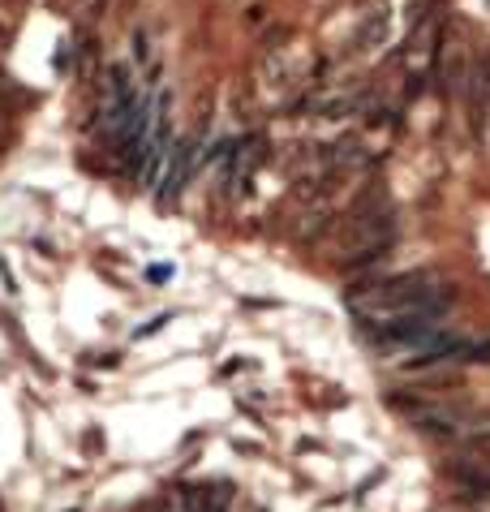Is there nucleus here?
<instances>
[{"label": "nucleus", "mask_w": 490, "mask_h": 512, "mask_svg": "<svg viewBox=\"0 0 490 512\" xmlns=\"http://www.w3.org/2000/svg\"><path fill=\"white\" fill-rule=\"evenodd\" d=\"M452 302H456V284L435 276V272H405V276L374 280L366 289L349 293L353 315L366 327L409 319V315H443Z\"/></svg>", "instance_id": "1"}, {"label": "nucleus", "mask_w": 490, "mask_h": 512, "mask_svg": "<svg viewBox=\"0 0 490 512\" xmlns=\"http://www.w3.org/2000/svg\"><path fill=\"white\" fill-rule=\"evenodd\" d=\"M396 246V216L387 194L374 186L353 203V211L340 224V246H336V267L340 272H362V267L387 259Z\"/></svg>", "instance_id": "2"}, {"label": "nucleus", "mask_w": 490, "mask_h": 512, "mask_svg": "<svg viewBox=\"0 0 490 512\" xmlns=\"http://www.w3.org/2000/svg\"><path fill=\"white\" fill-rule=\"evenodd\" d=\"M448 478L469 495H490V431L465 439L460 457L448 461Z\"/></svg>", "instance_id": "3"}, {"label": "nucleus", "mask_w": 490, "mask_h": 512, "mask_svg": "<svg viewBox=\"0 0 490 512\" xmlns=\"http://www.w3.org/2000/svg\"><path fill=\"white\" fill-rule=\"evenodd\" d=\"M439 319H443V315H409V319H392V323L370 327V336L379 340V345H417V349H422L426 340H435V336H439Z\"/></svg>", "instance_id": "4"}, {"label": "nucleus", "mask_w": 490, "mask_h": 512, "mask_svg": "<svg viewBox=\"0 0 490 512\" xmlns=\"http://www.w3.org/2000/svg\"><path fill=\"white\" fill-rule=\"evenodd\" d=\"M190 168H194V142H177L168 155V164H164V181H160V190H155V198H160V203H177Z\"/></svg>", "instance_id": "5"}, {"label": "nucleus", "mask_w": 490, "mask_h": 512, "mask_svg": "<svg viewBox=\"0 0 490 512\" xmlns=\"http://www.w3.org/2000/svg\"><path fill=\"white\" fill-rule=\"evenodd\" d=\"M469 117H473V130L482 134L490 121V52L469 69Z\"/></svg>", "instance_id": "6"}, {"label": "nucleus", "mask_w": 490, "mask_h": 512, "mask_svg": "<svg viewBox=\"0 0 490 512\" xmlns=\"http://www.w3.org/2000/svg\"><path fill=\"white\" fill-rule=\"evenodd\" d=\"M267 155V142H258V138H241L237 147H228V168H224V181H228V190H237L245 177H250V168L258 164Z\"/></svg>", "instance_id": "7"}, {"label": "nucleus", "mask_w": 490, "mask_h": 512, "mask_svg": "<svg viewBox=\"0 0 490 512\" xmlns=\"http://www.w3.org/2000/svg\"><path fill=\"white\" fill-rule=\"evenodd\" d=\"M327 164L340 168V173H349V168H366V147L357 138H340L336 147L327 151Z\"/></svg>", "instance_id": "8"}, {"label": "nucleus", "mask_w": 490, "mask_h": 512, "mask_svg": "<svg viewBox=\"0 0 490 512\" xmlns=\"http://www.w3.org/2000/svg\"><path fill=\"white\" fill-rule=\"evenodd\" d=\"M383 39H387V9H374L370 22H362V31L353 35V48L357 52H370V48H379Z\"/></svg>", "instance_id": "9"}, {"label": "nucleus", "mask_w": 490, "mask_h": 512, "mask_svg": "<svg viewBox=\"0 0 490 512\" xmlns=\"http://www.w3.org/2000/svg\"><path fill=\"white\" fill-rule=\"evenodd\" d=\"M198 508H203V491H194V487H172L160 512H198Z\"/></svg>", "instance_id": "10"}, {"label": "nucleus", "mask_w": 490, "mask_h": 512, "mask_svg": "<svg viewBox=\"0 0 490 512\" xmlns=\"http://www.w3.org/2000/svg\"><path fill=\"white\" fill-rule=\"evenodd\" d=\"M228 504H233V487L228 482H211V487H203V508L198 512H228Z\"/></svg>", "instance_id": "11"}, {"label": "nucleus", "mask_w": 490, "mask_h": 512, "mask_svg": "<svg viewBox=\"0 0 490 512\" xmlns=\"http://www.w3.org/2000/svg\"><path fill=\"white\" fill-rule=\"evenodd\" d=\"M168 276H172V267H151V272H147L151 284H160V280H168Z\"/></svg>", "instance_id": "12"}, {"label": "nucleus", "mask_w": 490, "mask_h": 512, "mask_svg": "<svg viewBox=\"0 0 490 512\" xmlns=\"http://www.w3.org/2000/svg\"><path fill=\"white\" fill-rule=\"evenodd\" d=\"M0 147H5V130H0Z\"/></svg>", "instance_id": "13"}]
</instances>
